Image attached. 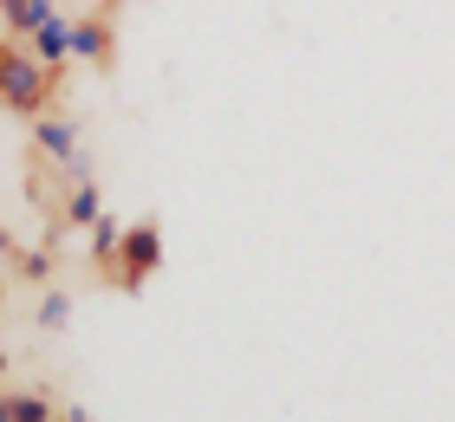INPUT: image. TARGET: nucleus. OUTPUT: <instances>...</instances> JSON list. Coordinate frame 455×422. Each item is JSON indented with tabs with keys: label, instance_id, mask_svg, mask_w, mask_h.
<instances>
[{
	"label": "nucleus",
	"instance_id": "nucleus-1",
	"mask_svg": "<svg viewBox=\"0 0 455 422\" xmlns=\"http://www.w3.org/2000/svg\"><path fill=\"white\" fill-rule=\"evenodd\" d=\"M0 92H7V111L13 117H46L59 104V72L46 59H33L27 39H7V59H0Z\"/></svg>",
	"mask_w": 455,
	"mask_h": 422
},
{
	"label": "nucleus",
	"instance_id": "nucleus-2",
	"mask_svg": "<svg viewBox=\"0 0 455 422\" xmlns=\"http://www.w3.org/2000/svg\"><path fill=\"white\" fill-rule=\"evenodd\" d=\"M156 267H163V227L156 221H131L124 227V247H117V267L105 273V280L117 292H143Z\"/></svg>",
	"mask_w": 455,
	"mask_h": 422
},
{
	"label": "nucleus",
	"instance_id": "nucleus-3",
	"mask_svg": "<svg viewBox=\"0 0 455 422\" xmlns=\"http://www.w3.org/2000/svg\"><path fill=\"white\" fill-rule=\"evenodd\" d=\"M33 143H39V156H46V163H59L72 182H78V176H92V156L78 150V123H72V117H59V111L33 117Z\"/></svg>",
	"mask_w": 455,
	"mask_h": 422
},
{
	"label": "nucleus",
	"instance_id": "nucleus-4",
	"mask_svg": "<svg viewBox=\"0 0 455 422\" xmlns=\"http://www.w3.org/2000/svg\"><path fill=\"white\" fill-rule=\"evenodd\" d=\"M72 59H85V66L111 72V59H117V33H111V20H105V13L72 20Z\"/></svg>",
	"mask_w": 455,
	"mask_h": 422
},
{
	"label": "nucleus",
	"instance_id": "nucleus-5",
	"mask_svg": "<svg viewBox=\"0 0 455 422\" xmlns=\"http://www.w3.org/2000/svg\"><path fill=\"white\" fill-rule=\"evenodd\" d=\"M98 215H105V195H98L92 176H78L66 195H59V227H92Z\"/></svg>",
	"mask_w": 455,
	"mask_h": 422
},
{
	"label": "nucleus",
	"instance_id": "nucleus-6",
	"mask_svg": "<svg viewBox=\"0 0 455 422\" xmlns=\"http://www.w3.org/2000/svg\"><path fill=\"white\" fill-rule=\"evenodd\" d=\"M52 13H59V0H0V27H7V39H33Z\"/></svg>",
	"mask_w": 455,
	"mask_h": 422
},
{
	"label": "nucleus",
	"instance_id": "nucleus-7",
	"mask_svg": "<svg viewBox=\"0 0 455 422\" xmlns=\"http://www.w3.org/2000/svg\"><path fill=\"white\" fill-rule=\"evenodd\" d=\"M27 46H33V59H46L52 72H66V59H72V20H66V13H52L46 27L27 39Z\"/></svg>",
	"mask_w": 455,
	"mask_h": 422
},
{
	"label": "nucleus",
	"instance_id": "nucleus-8",
	"mask_svg": "<svg viewBox=\"0 0 455 422\" xmlns=\"http://www.w3.org/2000/svg\"><path fill=\"white\" fill-rule=\"evenodd\" d=\"M85 235H92V260H98V273H111V267H117V247H124V221H117V215H98Z\"/></svg>",
	"mask_w": 455,
	"mask_h": 422
},
{
	"label": "nucleus",
	"instance_id": "nucleus-9",
	"mask_svg": "<svg viewBox=\"0 0 455 422\" xmlns=\"http://www.w3.org/2000/svg\"><path fill=\"white\" fill-rule=\"evenodd\" d=\"M13 280L46 286V280H52V247H20V253H13Z\"/></svg>",
	"mask_w": 455,
	"mask_h": 422
},
{
	"label": "nucleus",
	"instance_id": "nucleus-10",
	"mask_svg": "<svg viewBox=\"0 0 455 422\" xmlns=\"http://www.w3.org/2000/svg\"><path fill=\"white\" fill-rule=\"evenodd\" d=\"M7 416H13V422H59V410H52L39 390H7Z\"/></svg>",
	"mask_w": 455,
	"mask_h": 422
},
{
	"label": "nucleus",
	"instance_id": "nucleus-11",
	"mask_svg": "<svg viewBox=\"0 0 455 422\" xmlns=\"http://www.w3.org/2000/svg\"><path fill=\"white\" fill-rule=\"evenodd\" d=\"M39 325L46 331H66L72 325V292H46V299H39V312H33Z\"/></svg>",
	"mask_w": 455,
	"mask_h": 422
},
{
	"label": "nucleus",
	"instance_id": "nucleus-12",
	"mask_svg": "<svg viewBox=\"0 0 455 422\" xmlns=\"http://www.w3.org/2000/svg\"><path fill=\"white\" fill-rule=\"evenodd\" d=\"M13 253H20V247H13V235L0 227V286H7V260H13Z\"/></svg>",
	"mask_w": 455,
	"mask_h": 422
},
{
	"label": "nucleus",
	"instance_id": "nucleus-13",
	"mask_svg": "<svg viewBox=\"0 0 455 422\" xmlns=\"http://www.w3.org/2000/svg\"><path fill=\"white\" fill-rule=\"evenodd\" d=\"M59 422H92V416H85V410H66V416H59Z\"/></svg>",
	"mask_w": 455,
	"mask_h": 422
},
{
	"label": "nucleus",
	"instance_id": "nucleus-14",
	"mask_svg": "<svg viewBox=\"0 0 455 422\" xmlns=\"http://www.w3.org/2000/svg\"><path fill=\"white\" fill-rule=\"evenodd\" d=\"M0 422H13V416H7V390H0Z\"/></svg>",
	"mask_w": 455,
	"mask_h": 422
},
{
	"label": "nucleus",
	"instance_id": "nucleus-15",
	"mask_svg": "<svg viewBox=\"0 0 455 422\" xmlns=\"http://www.w3.org/2000/svg\"><path fill=\"white\" fill-rule=\"evenodd\" d=\"M0 111H7V92H0Z\"/></svg>",
	"mask_w": 455,
	"mask_h": 422
}]
</instances>
